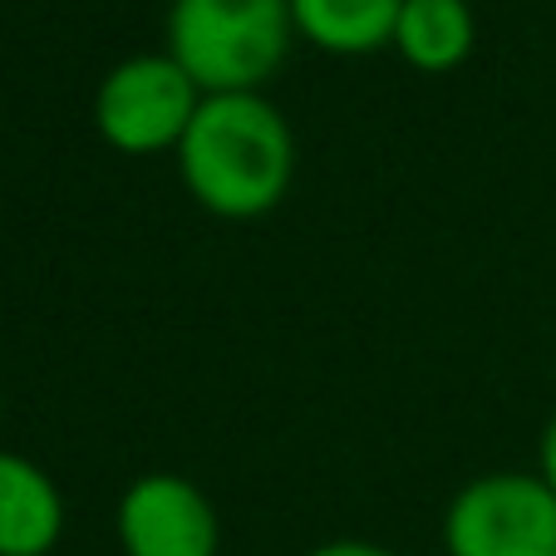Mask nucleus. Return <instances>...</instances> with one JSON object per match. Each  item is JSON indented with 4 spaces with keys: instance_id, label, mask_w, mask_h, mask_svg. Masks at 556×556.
<instances>
[{
    "instance_id": "nucleus-10",
    "label": "nucleus",
    "mask_w": 556,
    "mask_h": 556,
    "mask_svg": "<svg viewBox=\"0 0 556 556\" xmlns=\"http://www.w3.org/2000/svg\"><path fill=\"white\" fill-rule=\"evenodd\" d=\"M536 472H542V483L552 488V497H556V414L546 419L542 443H536Z\"/></svg>"
},
{
    "instance_id": "nucleus-8",
    "label": "nucleus",
    "mask_w": 556,
    "mask_h": 556,
    "mask_svg": "<svg viewBox=\"0 0 556 556\" xmlns=\"http://www.w3.org/2000/svg\"><path fill=\"white\" fill-rule=\"evenodd\" d=\"M478 45V21L468 0H404L394 21L400 60L419 74H453Z\"/></svg>"
},
{
    "instance_id": "nucleus-4",
    "label": "nucleus",
    "mask_w": 556,
    "mask_h": 556,
    "mask_svg": "<svg viewBox=\"0 0 556 556\" xmlns=\"http://www.w3.org/2000/svg\"><path fill=\"white\" fill-rule=\"evenodd\" d=\"M448 556H556V497L542 472H483L443 513Z\"/></svg>"
},
{
    "instance_id": "nucleus-11",
    "label": "nucleus",
    "mask_w": 556,
    "mask_h": 556,
    "mask_svg": "<svg viewBox=\"0 0 556 556\" xmlns=\"http://www.w3.org/2000/svg\"><path fill=\"white\" fill-rule=\"evenodd\" d=\"M0 419H5V394H0Z\"/></svg>"
},
{
    "instance_id": "nucleus-1",
    "label": "nucleus",
    "mask_w": 556,
    "mask_h": 556,
    "mask_svg": "<svg viewBox=\"0 0 556 556\" xmlns=\"http://www.w3.org/2000/svg\"><path fill=\"white\" fill-rule=\"evenodd\" d=\"M173 163L202 212L256 222L291 192L295 134L266 94H202Z\"/></svg>"
},
{
    "instance_id": "nucleus-3",
    "label": "nucleus",
    "mask_w": 556,
    "mask_h": 556,
    "mask_svg": "<svg viewBox=\"0 0 556 556\" xmlns=\"http://www.w3.org/2000/svg\"><path fill=\"white\" fill-rule=\"evenodd\" d=\"M202 104V89L188 79L168 50L128 54L99 79L94 89V128L114 153L153 157L178 153L192 114Z\"/></svg>"
},
{
    "instance_id": "nucleus-6",
    "label": "nucleus",
    "mask_w": 556,
    "mask_h": 556,
    "mask_svg": "<svg viewBox=\"0 0 556 556\" xmlns=\"http://www.w3.org/2000/svg\"><path fill=\"white\" fill-rule=\"evenodd\" d=\"M64 536V493L25 453L0 448V556H50Z\"/></svg>"
},
{
    "instance_id": "nucleus-2",
    "label": "nucleus",
    "mask_w": 556,
    "mask_h": 556,
    "mask_svg": "<svg viewBox=\"0 0 556 556\" xmlns=\"http://www.w3.org/2000/svg\"><path fill=\"white\" fill-rule=\"evenodd\" d=\"M163 30L202 94H262L295 45L291 0H173Z\"/></svg>"
},
{
    "instance_id": "nucleus-7",
    "label": "nucleus",
    "mask_w": 556,
    "mask_h": 556,
    "mask_svg": "<svg viewBox=\"0 0 556 556\" xmlns=\"http://www.w3.org/2000/svg\"><path fill=\"white\" fill-rule=\"evenodd\" d=\"M404 0H291L295 40L320 54L359 60L394 45V21Z\"/></svg>"
},
{
    "instance_id": "nucleus-9",
    "label": "nucleus",
    "mask_w": 556,
    "mask_h": 556,
    "mask_svg": "<svg viewBox=\"0 0 556 556\" xmlns=\"http://www.w3.org/2000/svg\"><path fill=\"white\" fill-rule=\"evenodd\" d=\"M305 556H400V552H389L379 542H359V536H340V542H320Z\"/></svg>"
},
{
    "instance_id": "nucleus-5",
    "label": "nucleus",
    "mask_w": 556,
    "mask_h": 556,
    "mask_svg": "<svg viewBox=\"0 0 556 556\" xmlns=\"http://www.w3.org/2000/svg\"><path fill=\"white\" fill-rule=\"evenodd\" d=\"M114 532L124 556H217L222 546L217 507L182 472H138L118 493Z\"/></svg>"
}]
</instances>
